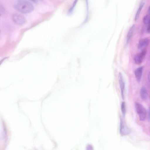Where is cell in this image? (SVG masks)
<instances>
[{"instance_id":"cell-2","label":"cell","mask_w":150,"mask_h":150,"mask_svg":"<svg viewBox=\"0 0 150 150\" xmlns=\"http://www.w3.org/2000/svg\"><path fill=\"white\" fill-rule=\"evenodd\" d=\"M136 110L139 115L140 121H144L146 117L147 111L145 108L139 103L136 102L135 103Z\"/></svg>"},{"instance_id":"cell-7","label":"cell","mask_w":150,"mask_h":150,"mask_svg":"<svg viewBox=\"0 0 150 150\" xmlns=\"http://www.w3.org/2000/svg\"><path fill=\"white\" fill-rule=\"evenodd\" d=\"M119 82L121 91V95L122 98H124V91L125 89V83L123 78L122 74L119 73L118 76Z\"/></svg>"},{"instance_id":"cell-16","label":"cell","mask_w":150,"mask_h":150,"mask_svg":"<svg viewBox=\"0 0 150 150\" xmlns=\"http://www.w3.org/2000/svg\"><path fill=\"white\" fill-rule=\"evenodd\" d=\"M147 25L148 26L146 28V31L148 33H150V21Z\"/></svg>"},{"instance_id":"cell-13","label":"cell","mask_w":150,"mask_h":150,"mask_svg":"<svg viewBox=\"0 0 150 150\" xmlns=\"http://www.w3.org/2000/svg\"><path fill=\"white\" fill-rule=\"evenodd\" d=\"M150 21V17L146 15L143 18V21L144 23L146 24H148Z\"/></svg>"},{"instance_id":"cell-10","label":"cell","mask_w":150,"mask_h":150,"mask_svg":"<svg viewBox=\"0 0 150 150\" xmlns=\"http://www.w3.org/2000/svg\"><path fill=\"white\" fill-rule=\"evenodd\" d=\"M135 25H133L130 28L128 32L127 37V42L128 43L132 39L135 29Z\"/></svg>"},{"instance_id":"cell-11","label":"cell","mask_w":150,"mask_h":150,"mask_svg":"<svg viewBox=\"0 0 150 150\" xmlns=\"http://www.w3.org/2000/svg\"><path fill=\"white\" fill-rule=\"evenodd\" d=\"M144 1H141L140 4V5L139 6V8L138 9V10L137 11L136 13V14L135 17V21H137L138 19L139 15H140V13L142 10V9L144 5Z\"/></svg>"},{"instance_id":"cell-5","label":"cell","mask_w":150,"mask_h":150,"mask_svg":"<svg viewBox=\"0 0 150 150\" xmlns=\"http://www.w3.org/2000/svg\"><path fill=\"white\" fill-rule=\"evenodd\" d=\"M146 50L144 49L136 55L134 58V61L136 64H139L142 62L146 55Z\"/></svg>"},{"instance_id":"cell-19","label":"cell","mask_w":150,"mask_h":150,"mask_svg":"<svg viewBox=\"0 0 150 150\" xmlns=\"http://www.w3.org/2000/svg\"></svg>"},{"instance_id":"cell-3","label":"cell","mask_w":150,"mask_h":150,"mask_svg":"<svg viewBox=\"0 0 150 150\" xmlns=\"http://www.w3.org/2000/svg\"><path fill=\"white\" fill-rule=\"evenodd\" d=\"M12 18L15 23L19 25L23 24L25 21V19L24 16L18 13H14L13 14Z\"/></svg>"},{"instance_id":"cell-9","label":"cell","mask_w":150,"mask_h":150,"mask_svg":"<svg viewBox=\"0 0 150 150\" xmlns=\"http://www.w3.org/2000/svg\"><path fill=\"white\" fill-rule=\"evenodd\" d=\"M140 93V97L142 100H146L147 99L148 97V92L145 86H143L141 88Z\"/></svg>"},{"instance_id":"cell-14","label":"cell","mask_w":150,"mask_h":150,"mask_svg":"<svg viewBox=\"0 0 150 150\" xmlns=\"http://www.w3.org/2000/svg\"><path fill=\"white\" fill-rule=\"evenodd\" d=\"M146 117L147 120L150 121V107L149 108L147 112Z\"/></svg>"},{"instance_id":"cell-4","label":"cell","mask_w":150,"mask_h":150,"mask_svg":"<svg viewBox=\"0 0 150 150\" xmlns=\"http://www.w3.org/2000/svg\"><path fill=\"white\" fill-rule=\"evenodd\" d=\"M120 131L122 136L126 135L130 132V130L122 118L120 119Z\"/></svg>"},{"instance_id":"cell-1","label":"cell","mask_w":150,"mask_h":150,"mask_svg":"<svg viewBox=\"0 0 150 150\" xmlns=\"http://www.w3.org/2000/svg\"><path fill=\"white\" fill-rule=\"evenodd\" d=\"M14 7L17 11L24 13H30L34 9L32 4L25 0L16 1L14 4Z\"/></svg>"},{"instance_id":"cell-17","label":"cell","mask_w":150,"mask_h":150,"mask_svg":"<svg viewBox=\"0 0 150 150\" xmlns=\"http://www.w3.org/2000/svg\"><path fill=\"white\" fill-rule=\"evenodd\" d=\"M148 79L149 85L150 87V71L149 72L148 75Z\"/></svg>"},{"instance_id":"cell-15","label":"cell","mask_w":150,"mask_h":150,"mask_svg":"<svg viewBox=\"0 0 150 150\" xmlns=\"http://www.w3.org/2000/svg\"><path fill=\"white\" fill-rule=\"evenodd\" d=\"M86 150H94V149L92 145L88 144L86 146Z\"/></svg>"},{"instance_id":"cell-12","label":"cell","mask_w":150,"mask_h":150,"mask_svg":"<svg viewBox=\"0 0 150 150\" xmlns=\"http://www.w3.org/2000/svg\"><path fill=\"white\" fill-rule=\"evenodd\" d=\"M125 103L122 102L121 104V110L124 116H125L126 113V107Z\"/></svg>"},{"instance_id":"cell-8","label":"cell","mask_w":150,"mask_h":150,"mask_svg":"<svg viewBox=\"0 0 150 150\" xmlns=\"http://www.w3.org/2000/svg\"><path fill=\"white\" fill-rule=\"evenodd\" d=\"M143 67H140L136 69L134 71V74L137 81L139 82L141 79L143 71Z\"/></svg>"},{"instance_id":"cell-6","label":"cell","mask_w":150,"mask_h":150,"mask_svg":"<svg viewBox=\"0 0 150 150\" xmlns=\"http://www.w3.org/2000/svg\"><path fill=\"white\" fill-rule=\"evenodd\" d=\"M150 41V40L148 38H144L141 39L137 45L138 49L142 50H144L145 48L149 44Z\"/></svg>"},{"instance_id":"cell-18","label":"cell","mask_w":150,"mask_h":150,"mask_svg":"<svg viewBox=\"0 0 150 150\" xmlns=\"http://www.w3.org/2000/svg\"><path fill=\"white\" fill-rule=\"evenodd\" d=\"M147 15L150 17V6L148 8Z\"/></svg>"}]
</instances>
